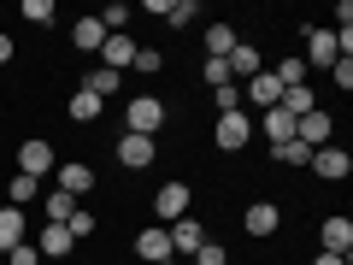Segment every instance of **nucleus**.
I'll return each instance as SVG.
<instances>
[{
	"label": "nucleus",
	"mask_w": 353,
	"mask_h": 265,
	"mask_svg": "<svg viewBox=\"0 0 353 265\" xmlns=\"http://www.w3.org/2000/svg\"><path fill=\"white\" fill-rule=\"evenodd\" d=\"M330 130H336V124H330V112H306V118H294V141H306V148H330Z\"/></svg>",
	"instance_id": "9d476101"
},
{
	"label": "nucleus",
	"mask_w": 353,
	"mask_h": 265,
	"mask_svg": "<svg viewBox=\"0 0 353 265\" xmlns=\"http://www.w3.org/2000/svg\"><path fill=\"white\" fill-rule=\"evenodd\" d=\"M41 195V177H24V171H12V183H6V206H18V213H24L30 201H36Z\"/></svg>",
	"instance_id": "6ab92c4d"
},
{
	"label": "nucleus",
	"mask_w": 353,
	"mask_h": 265,
	"mask_svg": "<svg viewBox=\"0 0 353 265\" xmlns=\"http://www.w3.org/2000/svg\"><path fill=\"white\" fill-rule=\"evenodd\" d=\"M53 171H59V183H53V189H65V195H71V201H83V195L94 189V171H88L83 159H59V165H53Z\"/></svg>",
	"instance_id": "39448f33"
},
{
	"label": "nucleus",
	"mask_w": 353,
	"mask_h": 265,
	"mask_svg": "<svg viewBox=\"0 0 353 265\" xmlns=\"http://www.w3.org/2000/svg\"><path fill=\"white\" fill-rule=\"evenodd\" d=\"M224 65H230V83H248V77L265 71V59H259V48H253V41H236V48L224 53Z\"/></svg>",
	"instance_id": "423d86ee"
},
{
	"label": "nucleus",
	"mask_w": 353,
	"mask_h": 265,
	"mask_svg": "<svg viewBox=\"0 0 353 265\" xmlns=\"http://www.w3.org/2000/svg\"><path fill=\"white\" fill-rule=\"evenodd\" d=\"M259 130H265V141L277 148V141H294V112H283V106H271V112L259 118Z\"/></svg>",
	"instance_id": "f3484780"
},
{
	"label": "nucleus",
	"mask_w": 353,
	"mask_h": 265,
	"mask_svg": "<svg viewBox=\"0 0 353 265\" xmlns=\"http://www.w3.org/2000/svg\"><path fill=\"white\" fill-rule=\"evenodd\" d=\"M324 253H353V218H341V213H330L324 218Z\"/></svg>",
	"instance_id": "9b49d317"
},
{
	"label": "nucleus",
	"mask_w": 353,
	"mask_h": 265,
	"mask_svg": "<svg viewBox=\"0 0 353 265\" xmlns=\"http://www.w3.org/2000/svg\"><path fill=\"white\" fill-rule=\"evenodd\" d=\"M201 83H206V88H224V83H230V65H224V59H206V65H201Z\"/></svg>",
	"instance_id": "2f4dec72"
},
{
	"label": "nucleus",
	"mask_w": 353,
	"mask_h": 265,
	"mask_svg": "<svg viewBox=\"0 0 353 265\" xmlns=\"http://www.w3.org/2000/svg\"><path fill=\"white\" fill-rule=\"evenodd\" d=\"M6 59H12V36H0V65H6Z\"/></svg>",
	"instance_id": "ea45409f"
},
{
	"label": "nucleus",
	"mask_w": 353,
	"mask_h": 265,
	"mask_svg": "<svg viewBox=\"0 0 353 265\" xmlns=\"http://www.w3.org/2000/svg\"><path fill=\"white\" fill-rule=\"evenodd\" d=\"M101 41H106V24H101V18H77V24H71V48H77V53H94Z\"/></svg>",
	"instance_id": "2eb2a0df"
},
{
	"label": "nucleus",
	"mask_w": 353,
	"mask_h": 265,
	"mask_svg": "<svg viewBox=\"0 0 353 265\" xmlns=\"http://www.w3.org/2000/svg\"><path fill=\"white\" fill-rule=\"evenodd\" d=\"M271 77H277L283 88H301V83H306V59H294V53H289V59H283V65H277Z\"/></svg>",
	"instance_id": "cd10ccee"
},
{
	"label": "nucleus",
	"mask_w": 353,
	"mask_h": 265,
	"mask_svg": "<svg viewBox=\"0 0 353 265\" xmlns=\"http://www.w3.org/2000/svg\"><path fill=\"white\" fill-rule=\"evenodd\" d=\"M101 48H106V59H101V65H106V71H124V65H130V59H136V41H130V36H124V30H118V36H106V41H101Z\"/></svg>",
	"instance_id": "aec40b11"
},
{
	"label": "nucleus",
	"mask_w": 353,
	"mask_h": 265,
	"mask_svg": "<svg viewBox=\"0 0 353 265\" xmlns=\"http://www.w3.org/2000/svg\"><path fill=\"white\" fill-rule=\"evenodd\" d=\"M24 242V213L18 206H0V253H12Z\"/></svg>",
	"instance_id": "4be33fe9"
},
{
	"label": "nucleus",
	"mask_w": 353,
	"mask_h": 265,
	"mask_svg": "<svg viewBox=\"0 0 353 265\" xmlns=\"http://www.w3.org/2000/svg\"><path fill=\"white\" fill-rule=\"evenodd\" d=\"M136 259H148V265L176 259V253H171V230H141V236H136Z\"/></svg>",
	"instance_id": "ddd939ff"
},
{
	"label": "nucleus",
	"mask_w": 353,
	"mask_h": 265,
	"mask_svg": "<svg viewBox=\"0 0 353 265\" xmlns=\"http://www.w3.org/2000/svg\"><path fill=\"white\" fill-rule=\"evenodd\" d=\"M130 71H148V77H153V71H165V53H159V48H136Z\"/></svg>",
	"instance_id": "c756f323"
},
{
	"label": "nucleus",
	"mask_w": 353,
	"mask_h": 265,
	"mask_svg": "<svg viewBox=\"0 0 353 265\" xmlns=\"http://www.w3.org/2000/svg\"><path fill=\"white\" fill-rule=\"evenodd\" d=\"M94 18L106 24V36H118V30L130 24V6H106V12H94Z\"/></svg>",
	"instance_id": "72a5a7b5"
},
{
	"label": "nucleus",
	"mask_w": 353,
	"mask_h": 265,
	"mask_svg": "<svg viewBox=\"0 0 353 265\" xmlns=\"http://www.w3.org/2000/svg\"><path fill=\"white\" fill-rule=\"evenodd\" d=\"M248 141H253V118H248V112H218V124H212V148L241 153Z\"/></svg>",
	"instance_id": "f257e3e1"
},
{
	"label": "nucleus",
	"mask_w": 353,
	"mask_h": 265,
	"mask_svg": "<svg viewBox=\"0 0 353 265\" xmlns=\"http://www.w3.org/2000/svg\"><path fill=\"white\" fill-rule=\"evenodd\" d=\"M65 230H71L77 242H83V236H94V213H83V206H77V213H71V224H65Z\"/></svg>",
	"instance_id": "c9c22d12"
},
{
	"label": "nucleus",
	"mask_w": 353,
	"mask_h": 265,
	"mask_svg": "<svg viewBox=\"0 0 353 265\" xmlns=\"http://www.w3.org/2000/svg\"><path fill=\"white\" fill-rule=\"evenodd\" d=\"M118 165H124V171H148L153 165V136H118Z\"/></svg>",
	"instance_id": "0eeeda50"
},
{
	"label": "nucleus",
	"mask_w": 353,
	"mask_h": 265,
	"mask_svg": "<svg viewBox=\"0 0 353 265\" xmlns=\"http://www.w3.org/2000/svg\"><path fill=\"white\" fill-rule=\"evenodd\" d=\"M224 259H230V253L218 248V242H201V248H194V259H189V265H224Z\"/></svg>",
	"instance_id": "f704fd0d"
},
{
	"label": "nucleus",
	"mask_w": 353,
	"mask_h": 265,
	"mask_svg": "<svg viewBox=\"0 0 353 265\" xmlns=\"http://www.w3.org/2000/svg\"><path fill=\"white\" fill-rule=\"evenodd\" d=\"M159 265H176V259H159Z\"/></svg>",
	"instance_id": "a19ab883"
},
{
	"label": "nucleus",
	"mask_w": 353,
	"mask_h": 265,
	"mask_svg": "<svg viewBox=\"0 0 353 265\" xmlns=\"http://www.w3.org/2000/svg\"><path fill=\"white\" fill-rule=\"evenodd\" d=\"M189 206H194V195H189V183H165V189L153 195V213H159L165 224H176V218H189Z\"/></svg>",
	"instance_id": "7ed1b4c3"
},
{
	"label": "nucleus",
	"mask_w": 353,
	"mask_h": 265,
	"mask_svg": "<svg viewBox=\"0 0 353 265\" xmlns=\"http://www.w3.org/2000/svg\"><path fill=\"white\" fill-rule=\"evenodd\" d=\"M65 112H71L77 124H94V118L106 112V101H94V95H88V88H77V95H71V106H65Z\"/></svg>",
	"instance_id": "5701e85b"
},
{
	"label": "nucleus",
	"mask_w": 353,
	"mask_h": 265,
	"mask_svg": "<svg viewBox=\"0 0 353 265\" xmlns=\"http://www.w3.org/2000/svg\"><path fill=\"white\" fill-rule=\"evenodd\" d=\"M241 224H248V236L253 242H265V236H277V224H283V213L271 201H253L248 213H241Z\"/></svg>",
	"instance_id": "6e6552de"
},
{
	"label": "nucleus",
	"mask_w": 353,
	"mask_h": 265,
	"mask_svg": "<svg viewBox=\"0 0 353 265\" xmlns=\"http://www.w3.org/2000/svg\"><path fill=\"white\" fill-rule=\"evenodd\" d=\"M53 165H59V153H53L41 136H30L24 148H18V171H24V177H48Z\"/></svg>",
	"instance_id": "20e7f679"
},
{
	"label": "nucleus",
	"mask_w": 353,
	"mask_h": 265,
	"mask_svg": "<svg viewBox=\"0 0 353 265\" xmlns=\"http://www.w3.org/2000/svg\"><path fill=\"white\" fill-rule=\"evenodd\" d=\"M271 159H277V165H312V148H306V141H277Z\"/></svg>",
	"instance_id": "a878e982"
},
{
	"label": "nucleus",
	"mask_w": 353,
	"mask_h": 265,
	"mask_svg": "<svg viewBox=\"0 0 353 265\" xmlns=\"http://www.w3.org/2000/svg\"><path fill=\"white\" fill-rule=\"evenodd\" d=\"M194 18H201V6H194V0H171V12H165V24H176V30H189Z\"/></svg>",
	"instance_id": "c85d7f7f"
},
{
	"label": "nucleus",
	"mask_w": 353,
	"mask_h": 265,
	"mask_svg": "<svg viewBox=\"0 0 353 265\" xmlns=\"http://www.w3.org/2000/svg\"><path fill=\"white\" fill-rule=\"evenodd\" d=\"M6 259H12V265H41V253H36V242H18Z\"/></svg>",
	"instance_id": "e433bc0d"
},
{
	"label": "nucleus",
	"mask_w": 353,
	"mask_h": 265,
	"mask_svg": "<svg viewBox=\"0 0 353 265\" xmlns=\"http://www.w3.org/2000/svg\"><path fill=\"white\" fill-rule=\"evenodd\" d=\"M212 106H218V112H241V88H236V83L212 88Z\"/></svg>",
	"instance_id": "7c9ffc66"
},
{
	"label": "nucleus",
	"mask_w": 353,
	"mask_h": 265,
	"mask_svg": "<svg viewBox=\"0 0 353 265\" xmlns=\"http://www.w3.org/2000/svg\"><path fill=\"white\" fill-rule=\"evenodd\" d=\"M330 77H336V88L347 95V88H353V59H336V65H330Z\"/></svg>",
	"instance_id": "4c0bfd02"
},
{
	"label": "nucleus",
	"mask_w": 353,
	"mask_h": 265,
	"mask_svg": "<svg viewBox=\"0 0 353 265\" xmlns=\"http://www.w3.org/2000/svg\"><path fill=\"white\" fill-rule=\"evenodd\" d=\"M124 124H130V136H159V124H165V101L136 95V101H130V112H124Z\"/></svg>",
	"instance_id": "f03ea898"
},
{
	"label": "nucleus",
	"mask_w": 353,
	"mask_h": 265,
	"mask_svg": "<svg viewBox=\"0 0 353 265\" xmlns=\"http://www.w3.org/2000/svg\"><path fill=\"white\" fill-rule=\"evenodd\" d=\"M341 53H336V36H330V30H312V36H306V71H312V65H336Z\"/></svg>",
	"instance_id": "dca6fc26"
},
{
	"label": "nucleus",
	"mask_w": 353,
	"mask_h": 265,
	"mask_svg": "<svg viewBox=\"0 0 353 265\" xmlns=\"http://www.w3.org/2000/svg\"><path fill=\"white\" fill-rule=\"evenodd\" d=\"M88 265H94V259H88Z\"/></svg>",
	"instance_id": "79ce46f5"
},
{
	"label": "nucleus",
	"mask_w": 353,
	"mask_h": 265,
	"mask_svg": "<svg viewBox=\"0 0 353 265\" xmlns=\"http://www.w3.org/2000/svg\"><path fill=\"white\" fill-rule=\"evenodd\" d=\"M312 265H347V253H318Z\"/></svg>",
	"instance_id": "58836bf2"
},
{
	"label": "nucleus",
	"mask_w": 353,
	"mask_h": 265,
	"mask_svg": "<svg viewBox=\"0 0 353 265\" xmlns=\"http://www.w3.org/2000/svg\"><path fill=\"white\" fill-rule=\"evenodd\" d=\"M118 83H124V71H106V65H88V77H83V88L94 95V101H112Z\"/></svg>",
	"instance_id": "4468645a"
},
{
	"label": "nucleus",
	"mask_w": 353,
	"mask_h": 265,
	"mask_svg": "<svg viewBox=\"0 0 353 265\" xmlns=\"http://www.w3.org/2000/svg\"><path fill=\"white\" fill-rule=\"evenodd\" d=\"M277 106H283V112H294V118L318 112V101H312V88H306V83H301V88H283V101H277Z\"/></svg>",
	"instance_id": "393cba45"
},
{
	"label": "nucleus",
	"mask_w": 353,
	"mask_h": 265,
	"mask_svg": "<svg viewBox=\"0 0 353 265\" xmlns=\"http://www.w3.org/2000/svg\"><path fill=\"white\" fill-rule=\"evenodd\" d=\"M71 248H77V236L65 224H48V230H41V242H36V253H48V259H65Z\"/></svg>",
	"instance_id": "a211bd4d"
},
{
	"label": "nucleus",
	"mask_w": 353,
	"mask_h": 265,
	"mask_svg": "<svg viewBox=\"0 0 353 265\" xmlns=\"http://www.w3.org/2000/svg\"><path fill=\"white\" fill-rule=\"evenodd\" d=\"M236 41H241V36H236L230 24H206V59H224V53L236 48Z\"/></svg>",
	"instance_id": "b1692460"
},
{
	"label": "nucleus",
	"mask_w": 353,
	"mask_h": 265,
	"mask_svg": "<svg viewBox=\"0 0 353 265\" xmlns=\"http://www.w3.org/2000/svg\"><path fill=\"white\" fill-rule=\"evenodd\" d=\"M201 218H176V224H171V253H194V248H201Z\"/></svg>",
	"instance_id": "412c9836"
},
{
	"label": "nucleus",
	"mask_w": 353,
	"mask_h": 265,
	"mask_svg": "<svg viewBox=\"0 0 353 265\" xmlns=\"http://www.w3.org/2000/svg\"><path fill=\"white\" fill-rule=\"evenodd\" d=\"M241 88H248V101L259 106V112H271V106L283 101V83H277V77H271V71H259V77H248V83H241Z\"/></svg>",
	"instance_id": "f8f14e48"
},
{
	"label": "nucleus",
	"mask_w": 353,
	"mask_h": 265,
	"mask_svg": "<svg viewBox=\"0 0 353 265\" xmlns=\"http://www.w3.org/2000/svg\"><path fill=\"white\" fill-rule=\"evenodd\" d=\"M312 171L324 177V183H341V177L353 171V159H347V148H336V141H330V148H318V153H312Z\"/></svg>",
	"instance_id": "1a4fd4ad"
},
{
	"label": "nucleus",
	"mask_w": 353,
	"mask_h": 265,
	"mask_svg": "<svg viewBox=\"0 0 353 265\" xmlns=\"http://www.w3.org/2000/svg\"><path fill=\"white\" fill-rule=\"evenodd\" d=\"M18 12H24L30 24H53V0H24V6H18Z\"/></svg>",
	"instance_id": "473e14b6"
},
{
	"label": "nucleus",
	"mask_w": 353,
	"mask_h": 265,
	"mask_svg": "<svg viewBox=\"0 0 353 265\" xmlns=\"http://www.w3.org/2000/svg\"><path fill=\"white\" fill-rule=\"evenodd\" d=\"M71 213H77V201H71L65 189H53V195H48V224H71Z\"/></svg>",
	"instance_id": "bb28decb"
}]
</instances>
